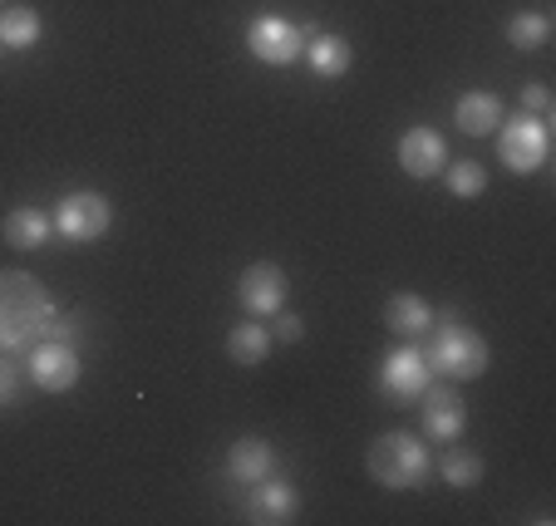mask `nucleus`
<instances>
[{
	"label": "nucleus",
	"mask_w": 556,
	"mask_h": 526,
	"mask_svg": "<svg viewBox=\"0 0 556 526\" xmlns=\"http://www.w3.org/2000/svg\"><path fill=\"white\" fill-rule=\"evenodd\" d=\"M424 433H429L433 442H458L463 428H468V403H463L458 389H448V384H439V389H424Z\"/></svg>",
	"instance_id": "10"
},
{
	"label": "nucleus",
	"mask_w": 556,
	"mask_h": 526,
	"mask_svg": "<svg viewBox=\"0 0 556 526\" xmlns=\"http://www.w3.org/2000/svg\"><path fill=\"white\" fill-rule=\"evenodd\" d=\"M50 232H54V217L40 207H11L5 221H0V236H5V246H15V252H40V246L50 242Z\"/></svg>",
	"instance_id": "14"
},
{
	"label": "nucleus",
	"mask_w": 556,
	"mask_h": 526,
	"mask_svg": "<svg viewBox=\"0 0 556 526\" xmlns=\"http://www.w3.org/2000/svg\"><path fill=\"white\" fill-rule=\"evenodd\" d=\"M227 355L237 359V364H262V359L271 355V330L256 325V320H242V325H231Z\"/></svg>",
	"instance_id": "19"
},
{
	"label": "nucleus",
	"mask_w": 556,
	"mask_h": 526,
	"mask_svg": "<svg viewBox=\"0 0 556 526\" xmlns=\"http://www.w3.org/2000/svg\"><path fill=\"white\" fill-rule=\"evenodd\" d=\"M247 50L262 64H295L305 54V30L291 25L286 15H256L247 25Z\"/></svg>",
	"instance_id": "7"
},
{
	"label": "nucleus",
	"mask_w": 556,
	"mask_h": 526,
	"mask_svg": "<svg viewBox=\"0 0 556 526\" xmlns=\"http://www.w3.org/2000/svg\"><path fill=\"white\" fill-rule=\"evenodd\" d=\"M0 54H5V44H0Z\"/></svg>",
	"instance_id": "26"
},
{
	"label": "nucleus",
	"mask_w": 556,
	"mask_h": 526,
	"mask_svg": "<svg viewBox=\"0 0 556 526\" xmlns=\"http://www.w3.org/2000/svg\"><path fill=\"white\" fill-rule=\"evenodd\" d=\"M305 60L320 79H340V74L355 64V50H350L345 35H320V30H305Z\"/></svg>",
	"instance_id": "17"
},
{
	"label": "nucleus",
	"mask_w": 556,
	"mask_h": 526,
	"mask_svg": "<svg viewBox=\"0 0 556 526\" xmlns=\"http://www.w3.org/2000/svg\"><path fill=\"white\" fill-rule=\"evenodd\" d=\"M15 389H21V364L0 349V409H5V403H15Z\"/></svg>",
	"instance_id": "23"
},
{
	"label": "nucleus",
	"mask_w": 556,
	"mask_h": 526,
	"mask_svg": "<svg viewBox=\"0 0 556 526\" xmlns=\"http://www.w3.org/2000/svg\"><path fill=\"white\" fill-rule=\"evenodd\" d=\"M54 320V300L35 275L25 271H0V349H30L35 339L50 330Z\"/></svg>",
	"instance_id": "1"
},
{
	"label": "nucleus",
	"mask_w": 556,
	"mask_h": 526,
	"mask_svg": "<svg viewBox=\"0 0 556 526\" xmlns=\"http://www.w3.org/2000/svg\"><path fill=\"white\" fill-rule=\"evenodd\" d=\"M379 384H384L389 399H419L433 384V364L419 345H394L379 364Z\"/></svg>",
	"instance_id": "8"
},
{
	"label": "nucleus",
	"mask_w": 556,
	"mask_h": 526,
	"mask_svg": "<svg viewBox=\"0 0 556 526\" xmlns=\"http://www.w3.org/2000/svg\"><path fill=\"white\" fill-rule=\"evenodd\" d=\"M109 227H114V207L104 192H70L54 207V232L64 242H99V236H109Z\"/></svg>",
	"instance_id": "6"
},
{
	"label": "nucleus",
	"mask_w": 556,
	"mask_h": 526,
	"mask_svg": "<svg viewBox=\"0 0 556 526\" xmlns=\"http://www.w3.org/2000/svg\"><path fill=\"white\" fill-rule=\"evenodd\" d=\"M503 118H507V108H503V99H497L493 89H468V94L453 104V124H458V133H468V138L497 133Z\"/></svg>",
	"instance_id": "13"
},
{
	"label": "nucleus",
	"mask_w": 556,
	"mask_h": 526,
	"mask_svg": "<svg viewBox=\"0 0 556 526\" xmlns=\"http://www.w3.org/2000/svg\"><path fill=\"white\" fill-rule=\"evenodd\" d=\"M439 477L448 487H478V483H483V458L468 453V448H453V453H443Z\"/></svg>",
	"instance_id": "22"
},
{
	"label": "nucleus",
	"mask_w": 556,
	"mask_h": 526,
	"mask_svg": "<svg viewBox=\"0 0 556 526\" xmlns=\"http://www.w3.org/2000/svg\"><path fill=\"white\" fill-rule=\"evenodd\" d=\"M522 108H527V114H536V118H552V89H546V85H527L522 89Z\"/></svg>",
	"instance_id": "25"
},
{
	"label": "nucleus",
	"mask_w": 556,
	"mask_h": 526,
	"mask_svg": "<svg viewBox=\"0 0 556 526\" xmlns=\"http://www.w3.org/2000/svg\"><path fill=\"white\" fill-rule=\"evenodd\" d=\"M365 473L379 487H389V492H409V487L429 483L433 453H429V442L414 438V433H379L365 453Z\"/></svg>",
	"instance_id": "2"
},
{
	"label": "nucleus",
	"mask_w": 556,
	"mask_h": 526,
	"mask_svg": "<svg viewBox=\"0 0 556 526\" xmlns=\"http://www.w3.org/2000/svg\"><path fill=\"white\" fill-rule=\"evenodd\" d=\"M25 374H30L45 394H70L74 384H79V374H85V359H79V349H74L70 339L40 335L30 345V355H25Z\"/></svg>",
	"instance_id": "5"
},
{
	"label": "nucleus",
	"mask_w": 556,
	"mask_h": 526,
	"mask_svg": "<svg viewBox=\"0 0 556 526\" xmlns=\"http://www.w3.org/2000/svg\"><path fill=\"white\" fill-rule=\"evenodd\" d=\"M429 355V364H433V374H443V380H478L488 369V339L478 335L472 325H463V320H453V316H443V320H433V345L424 349Z\"/></svg>",
	"instance_id": "3"
},
{
	"label": "nucleus",
	"mask_w": 556,
	"mask_h": 526,
	"mask_svg": "<svg viewBox=\"0 0 556 526\" xmlns=\"http://www.w3.org/2000/svg\"><path fill=\"white\" fill-rule=\"evenodd\" d=\"M433 316H439V310H433L424 295H414V291H400V295H389L384 300V325L394 330V335H404V339L429 335Z\"/></svg>",
	"instance_id": "15"
},
{
	"label": "nucleus",
	"mask_w": 556,
	"mask_h": 526,
	"mask_svg": "<svg viewBox=\"0 0 556 526\" xmlns=\"http://www.w3.org/2000/svg\"><path fill=\"white\" fill-rule=\"evenodd\" d=\"M40 35H45V21L35 5H11V11H0V44H5V50H30Z\"/></svg>",
	"instance_id": "18"
},
{
	"label": "nucleus",
	"mask_w": 556,
	"mask_h": 526,
	"mask_svg": "<svg viewBox=\"0 0 556 526\" xmlns=\"http://www.w3.org/2000/svg\"><path fill=\"white\" fill-rule=\"evenodd\" d=\"M552 153V133H546V118L536 114H517L497 124V158L513 172H536Z\"/></svg>",
	"instance_id": "4"
},
{
	"label": "nucleus",
	"mask_w": 556,
	"mask_h": 526,
	"mask_svg": "<svg viewBox=\"0 0 556 526\" xmlns=\"http://www.w3.org/2000/svg\"><path fill=\"white\" fill-rule=\"evenodd\" d=\"M301 516V492H295L286 477H262L252 483V497H247V522L256 526H286Z\"/></svg>",
	"instance_id": "11"
},
{
	"label": "nucleus",
	"mask_w": 556,
	"mask_h": 526,
	"mask_svg": "<svg viewBox=\"0 0 556 526\" xmlns=\"http://www.w3.org/2000/svg\"><path fill=\"white\" fill-rule=\"evenodd\" d=\"M286 295H291V281H286V271L276 261L247 266L242 281H237V300H242L247 316H276L286 306Z\"/></svg>",
	"instance_id": "9"
},
{
	"label": "nucleus",
	"mask_w": 556,
	"mask_h": 526,
	"mask_svg": "<svg viewBox=\"0 0 556 526\" xmlns=\"http://www.w3.org/2000/svg\"><path fill=\"white\" fill-rule=\"evenodd\" d=\"M443 163H448V143H443L439 128L414 124L400 133V168L409 178H439Z\"/></svg>",
	"instance_id": "12"
},
{
	"label": "nucleus",
	"mask_w": 556,
	"mask_h": 526,
	"mask_svg": "<svg viewBox=\"0 0 556 526\" xmlns=\"http://www.w3.org/2000/svg\"><path fill=\"white\" fill-rule=\"evenodd\" d=\"M443 178H448V192L453 197H483L488 188V168L483 163H472V158H458V163H443Z\"/></svg>",
	"instance_id": "21"
},
{
	"label": "nucleus",
	"mask_w": 556,
	"mask_h": 526,
	"mask_svg": "<svg viewBox=\"0 0 556 526\" xmlns=\"http://www.w3.org/2000/svg\"><path fill=\"white\" fill-rule=\"evenodd\" d=\"M271 339H281V345H295V339H305V320L301 316H286V306H281V310H276Z\"/></svg>",
	"instance_id": "24"
},
{
	"label": "nucleus",
	"mask_w": 556,
	"mask_h": 526,
	"mask_svg": "<svg viewBox=\"0 0 556 526\" xmlns=\"http://www.w3.org/2000/svg\"><path fill=\"white\" fill-rule=\"evenodd\" d=\"M227 473L237 477V483H262V477L276 473V448L266 438H237L227 448Z\"/></svg>",
	"instance_id": "16"
},
{
	"label": "nucleus",
	"mask_w": 556,
	"mask_h": 526,
	"mask_svg": "<svg viewBox=\"0 0 556 526\" xmlns=\"http://www.w3.org/2000/svg\"><path fill=\"white\" fill-rule=\"evenodd\" d=\"M507 40H513L517 50H542V44L552 40V15H542V11H517L513 21H507Z\"/></svg>",
	"instance_id": "20"
}]
</instances>
